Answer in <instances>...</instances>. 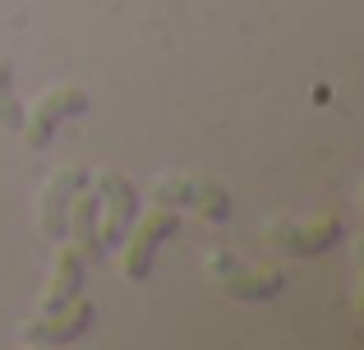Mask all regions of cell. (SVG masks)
I'll return each instance as SVG.
<instances>
[{"mask_svg": "<svg viewBox=\"0 0 364 350\" xmlns=\"http://www.w3.org/2000/svg\"><path fill=\"white\" fill-rule=\"evenodd\" d=\"M176 231H180V217L171 212V207L143 217V226L129 235V253H124V281H148L152 258H157V244L171 240Z\"/></svg>", "mask_w": 364, "mask_h": 350, "instance_id": "6", "label": "cell"}, {"mask_svg": "<svg viewBox=\"0 0 364 350\" xmlns=\"http://www.w3.org/2000/svg\"><path fill=\"white\" fill-rule=\"evenodd\" d=\"M97 198L107 203V231L97 240H102V249H116L124 235H129L134 217H139V194H134V185L120 171H107L97 180Z\"/></svg>", "mask_w": 364, "mask_h": 350, "instance_id": "7", "label": "cell"}, {"mask_svg": "<svg viewBox=\"0 0 364 350\" xmlns=\"http://www.w3.org/2000/svg\"><path fill=\"white\" fill-rule=\"evenodd\" d=\"M208 277L217 281V290H226V295L240 300V305L272 300V295H282V286H286V277L277 268H249V263H240L231 249L208 253Z\"/></svg>", "mask_w": 364, "mask_h": 350, "instance_id": "1", "label": "cell"}, {"mask_svg": "<svg viewBox=\"0 0 364 350\" xmlns=\"http://www.w3.org/2000/svg\"><path fill=\"white\" fill-rule=\"evenodd\" d=\"M88 111V88L83 83H55L33 102V120H23V134L33 148H46L60 120H74Z\"/></svg>", "mask_w": 364, "mask_h": 350, "instance_id": "3", "label": "cell"}, {"mask_svg": "<svg viewBox=\"0 0 364 350\" xmlns=\"http://www.w3.org/2000/svg\"><path fill=\"white\" fill-rule=\"evenodd\" d=\"M152 198L161 207H194L208 222H231V194L217 180H198V175H161L152 185Z\"/></svg>", "mask_w": 364, "mask_h": 350, "instance_id": "2", "label": "cell"}, {"mask_svg": "<svg viewBox=\"0 0 364 350\" xmlns=\"http://www.w3.org/2000/svg\"><path fill=\"white\" fill-rule=\"evenodd\" d=\"M97 217H102V198H83L79 207H74V217H70V231H74V240H79V253H83V263H97L102 253V240H97Z\"/></svg>", "mask_w": 364, "mask_h": 350, "instance_id": "10", "label": "cell"}, {"mask_svg": "<svg viewBox=\"0 0 364 350\" xmlns=\"http://www.w3.org/2000/svg\"><path fill=\"white\" fill-rule=\"evenodd\" d=\"M83 185H88V171H79V166H65V171L51 175V185L42 194V231L51 240L70 235V203L83 194Z\"/></svg>", "mask_w": 364, "mask_h": 350, "instance_id": "8", "label": "cell"}, {"mask_svg": "<svg viewBox=\"0 0 364 350\" xmlns=\"http://www.w3.org/2000/svg\"><path fill=\"white\" fill-rule=\"evenodd\" d=\"M0 125L23 129V106L14 102V65H9V55H0Z\"/></svg>", "mask_w": 364, "mask_h": 350, "instance_id": "11", "label": "cell"}, {"mask_svg": "<svg viewBox=\"0 0 364 350\" xmlns=\"http://www.w3.org/2000/svg\"><path fill=\"white\" fill-rule=\"evenodd\" d=\"M88 327H92V305L83 295H74L70 305H60V309H51V314L33 318V323H28L18 337H23L28 346H60V341L83 337Z\"/></svg>", "mask_w": 364, "mask_h": 350, "instance_id": "5", "label": "cell"}, {"mask_svg": "<svg viewBox=\"0 0 364 350\" xmlns=\"http://www.w3.org/2000/svg\"><path fill=\"white\" fill-rule=\"evenodd\" d=\"M79 290H83V253H79V249H65L60 263H55L51 286H46V295H42V314H51V309L70 305Z\"/></svg>", "mask_w": 364, "mask_h": 350, "instance_id": "9", "label": "cell"}, {"mask_svg": "<svg viewBox=\"0 0 364 350\" xmlns=\"http://www.w3.org/2000/svg\"><path fill=\"white\" fill-rule=\"evenodd\" d=\"M341 240V222L337 217H314V222H272L267 226V244H277L282 253L295 258H314V253L332 249Z\"/></svg>", "mask_w": 364, "mask_h": 350, "instance_id": "4", "label": "cell"}]
</instances>
